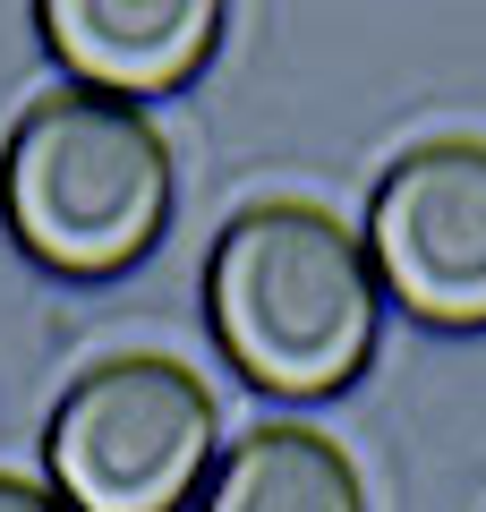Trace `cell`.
Wrapping results in <instances>:
<instances>
[{
    "label": "cell",
    "instance_id": "cell-1",
    "mask_svg": "<svg viewBox=\"0 0 486 512\" xmlns=\"http://www.w3.org/2000/svg\"><path fill=\"white\" fill-rule=\"evenodd\" d=\"M205 316L231 367L273 402H333L376 367L384 282L333 205L265 197L222 222L205 256Z\"/></svg>",
    "mask_w": 486,
    "mask_h": 512
},
{
    "label": "cell",
    "instance_id": "cell-2",
    "mask_svg": "<svg viewBox=\"0 0 486 512\" xmlns=\"http://www.w3.org/2000/svg\"><path fill=\"white\" fill-rule=\"evenodd\" d=\"M171 137L145 103L52 86L18 111L0 146V222L43 274L111 282L171 231Z\"/></svg>",
    "mask_w": 486,
    "mask_h": 512
},
{
    "label": "cell",
    "instance_id": "cell-3",
    "mask_svg": "<svg viewBox=\"0 0 486 512\" xmlns=\"http://www.w3.org/2000/svg\"><path fill=\"white\" fill-rule=\"evenodd\" d=\"M222 461V393L171 350L94 359L43 427V470L69 512H180Z\"/></svg>",
    "mask_w": 486,
    "mask_h": 512
},
{
    "label": "cell",
    "instance_id": "cell-4",
    "mask_svg": "<svg viewBox=\"0 0 486 512\" xmlns=\"http://www.w3.org/2000/svg\"><path fill=\"white\" fill-rule=\"evenodd\" d=\"M384 308L427 333H486V137L410 146L367 197Z\"/></svg>",
    "mask_w": 486,
    "mask_h": 512
},
{
    "label": "cell",
    "instance_id": "cell-5",
    "mask_svg": "<svg viewBox=\"0 0 486 512\" xmlns=\"http://www.w3.org/2000/svg\"><path fill=\"white\" fill-rule=\"evenodd\" d=\"M222 18L214 0H52L43 9V43L69 69V86L111 94V103H154L180 94L188 77L214 69Z\"/></svg>",
    "mask_w": 486,
    "mask_h": 512
},
{
    "label": "cell",
    "instance_id": "cell-6",
    "mask_svg": "<svg viewBox=\"0 0 486 512\" xmlns=\"http://www.w3.org/2000/svg\"><path fill=\"white\" fill-rule=\"evenodd\" d=\"M197 512H367V478L333 436L273 419L222 444Z\"/></svg>",
    "mask_w": 486,
    "mask_h": 512
},
{
    "label": "cell",
    "instance_id": "cell-7",
    "mask_svg": "<svg viewBox=\"0 0 486 512\" xmlns=\"http://www.w3.org/2000/svg\"><path fill=\"white\" fill-rule=\"evenodd\" d=\"M0 512H69L43 478H26V470H0Z\"/></svg>",
    "mask_w": 486,
    "mask_h": 512
}]
</instances>
